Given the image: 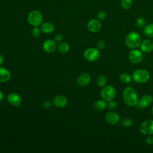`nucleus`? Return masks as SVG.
Segmentation results:
<instances>
[{"instance_id": "f257e3e1", "label": "nucleus", "mask_w": 153, "mask_h": 153, "mask_svg": "<svg viewBox=\"0 0 153 153\" xmlns=\"http://www.w3.org/2000/svg\"><path fill=\"white\" fill-rule=\"evenodd\" d=\"M123 99L126 104L129 106H136L139 101L136 91L130 86L127 87L124 89Z\"/></svg>"}, {"instance_id": "f03ea898", "label": "nucleus", "mask_w": 153, "mask_h": 153, "mask_svg": "<svg viewBox=\"0 0 153 153\" xmlns=\"http://www.w3.org/2000/svg\"><path fill=\"white\" fill-rule=\"evenodd\" d=\"M126 45L130 49H135L140 46L141 38L140 35L135 31L129 32L125 39Z\"/></svg>"}, {"instance_id": "7ed1b4c3", "label": "nucleus", "mask_w": 153, "mask_h": 153, "mask_svg": "<svg viewBox=\"0 0 153 153\" xmlns=\"http://www.w3.org/2000/svg\"><path fill=\"white\" fill-rule=\"evenodd\" d=\"M132 78L134 82L139 84L146 82L150 78L149 72L144 69L135 70L132 74Z\"/></svg>"}, {"instance_id": "20e7f679", "label": "nucleus", "mask_w": 153, "mask_h": 153, "mask_svg": "<svg viewBox=\"0 0 153 153\" xmlns=\"http://www.w3.org/2000/svg\"><path fill=\"white\" fill-rule=\"evenodd\" d=\"M43 16L42 13L37 10L31 11L27 16L29 23L33 26H39L42 23Z\"/></svg>"}, {"instance_id": "39448f33", "label": "nucleus", "mask_w": 153, "mask_h": 153, "mask_svg": "<svg viewBox=\"0 0 153 153\" xmlns=\"http://www.w3.org/2000/svg\"><path fill=\"white\" fill-rule=\"evenodd\" d=\"M115 88L112 85H109L103 87L100 92V95L102 99L106 102L113 100L115 97Z\"/></svg>"}, {"instance_id": "423d86ee", "label": "nucleus", "mask_w": 153, "mask_h": 153, "mask_svg": "<svg viewBox=\"0 0 153 153\" xmlns=\"http://www.w3.org/2000/svg\"><path fill=\"white\" fill-rule=\"evenodd\" d=\"M100 56L99 50L96 48H89L84 53V58L90 62L97 60Z\"/></svg>"}, {"instance_id": "0eeeda50", "label": "nucleus", "mask_w": 153, "mask_h": 153, "mask_svg": "<svg viewBox=\"0 0 153 153\" xmlns=\"http://www.w3.org/2000/svg\"><path fill=\"white\" fill-rule=\"evenodd\" d=\"M140 131L145 135L153 134V120H147L144 121L140 126Z\"/></svg>"}, {"instance_id": "6e6552de", "label": "nucleus", "mask_w": 153, "mask_h": 153, "mask_svg": "<svg viewBox=\"0 0 153 153\" xmlns=\"http://www.w3.org/2000/svg\"><path fill=\"white\" fill-rule=\"evenodd\" d=\"M128 57L129 60L132 63L137 64L142 60L143 54L140 50L135 48L131 49V50L128 53Z\"/></svg>"}, {"instance_id": "1a4fd4ad", "label": "nucleus", "mask_w": 153, "mask_h": 153, "mask_svg": "<svg viewBox=\"0 0 153 153\" xmlns=\"http://www.w3.org/2000/svg\"><path fill=\"white\" fill-rule=\"evenodd\" d=\"M153 102V97L150 94H145L141 97L138 101L137 106L139 108H145L149 106Z\"/></svg>"}, {"instance_id": "9d476101", "label": "nucleus", "mask_w": 153, "mask_h": 153, "mask_svg": "<svg viewBox=\"0 0 153 153\" xmlns=\"http://www.w3.org/2000/svg\"><path fill=\"white\" fill-rule=\"evenodd\" d=\"M8 102L13 106H20L22 102L21 96L16 93H11L7 96Z\"/></svg>"}, {"instance_id": "9b49d317", "label": "nucleus", "mask_w": 153, "mask_h": 153, "mask_svg": "<svg viewBox=\"0 0 153 153\" xmlns=\"http://www.w3.org/2000/svg\"><path fill=\"white\" fill-rule=\"evenodd\" d=\"M105 120L109 124L112 125H115L119 123L120 117L118 113L111 111L106 114Z\"/></svg>"}, {"instance_id": "f8f14e48", "label": "nucleus", "mask_w": 153, "mask_h": 153, "mask_svg": "<svg viewBox=\"0 0 153 153\" xmlns=\"http://www.w3.org/2000/svg\"><path fill=\"white\" fill-rule=\"evenodd\" d=\"M87 28L91 32H97L101 29V23L97 19H91L87 23Z\"/></svg>"}, {"instance_id": "ddd939ff", "label": "nucleus", "mask_w": 153, "mask_h": 153, "mask_svg": "<svg viewBox=\"0 0 153 153\" xmlns=\"http://www.w3.org/2000/svg\"><path fill=\"white\" fill-rule=\"evenodd\" d=\"M42 47L44 50L48 53L54 52L57 48L56 41L51 39H47L43 43Z\"/></svg>"}, {"instance_id": "4468645a", "label": "nucleus", "mask_w": 153, "mask_h": 153, "mask_svg": "<svg viewBox=\"0 0 153 153\" xmlns=\"http://www.w3.org/2000/svg\"><path fill=\"white\" fill-rule=\"evenodd\" d=\"M140 48L143 53H150L153 50V41L151 39H145L141 42Z\"/></svg>"}, {"instance_id": "2eb2a0df", "label": "nucleus", "mask_w": 153, "mask_h": 153, "mask_svg": "<svg viewBox=\"0 0 153 153\" xmlns=\"http://www.w3.org/2000/svg\"><path fill=\"white\" fill-rule=\"evenodd\" d=\"M91 80L90 75L87 73H83L81 74L77 78V84L81 87L87 85Z\"/></svg>"}, {"instance_id": "dca6fc26", "label": "nucleus", "mask_w": 153, "mask_h": 153, "mask_svg": "<svg viewBox=\"0 0 153 153\" xmlns=\"http://www.w3.org/2000/svg\"><path fill=\"white\" fill-rule=\"evenodd\" d=\"M54 105L58 108H63L66 106L68 100L66 97L62 95L56 96L53 100Z\"/></svg>"}, {"instance_id": "f3484780", "label": "nucleus", "mask_w": 153, "mask_h": 153, "mask_svg": "<svg viewBox=\"0 0 153 153\" xmlns=\"http://www.w3.org/2000/svg\"><path fill=\"white\" fill-rule=\"evenodd\" d=\"M11 77V72L7 69L0 66V82L8 81Z\"/></svg>"}, {"instance_id": "a211bd4d", "label": "nucleus", "mask_w": 153, "mask_h": 153, "mask_svg": "<svg viewBox=\"0 0 153 153\" xmlns=\"http://www.w3.org/2000/svg\"><path fill=\"white\" fill-rule=\"evenodd\" d=\"M54 30V25L49 22L42 23L41 25V30L45 33H52Z\"/></svg>"}, {"instance_id": "6ab92c4d", "label": "nucleus", "mask_w": 153, "mask_h": 153, "mask_svg": "<svg viewBox=\"0 0 153 153\" xmlns=\"http://www.w3.org/2000/svg\"><path fill=\"white\" fill-rule=\"evenodd\" d=\"M94 108L98 111H103L107 108V103L103 99L97 100L94 104Z\"/></svg>"}, {"instance_id": "aec40b11", "label": "nucleus", "mask_w": 153, "mask_h": 153, "mask_svg": "<svg viewBox=\"0 0 153 153\" xmlns=\"http://www.w3.org/2000/svg\"><path fill=\"white\" fill-rule=\"evenodd\" d=\"M143 33L148 38L153 37V23H149L144 27Z\"/></svg>"}, {"instance_id": "412c9836", "label": "nucleus", "mask_w": 153, "mask_h": 153, "mask_svg": "<svg viewBox=\"0 0 153 153\" xmlns=\"http://www.w3.org/2000/svg\"><path fill=\"white\" fill-rule=\"evenodd\" d=\"M58 50L62 53H66L69 51L70 49L69 45L66 42H62L57 45Z\"/></svg>"}, {"instance_id": "4be33fe9", "label": "nucleus", "mask_w": 153, "mask_h": 153, "mask_svg": "<svg viewBox=\"0 0 153 153\" xmlns=\"http://www.w3.org/2000/svg\"><path fill=\"white\" fill-rule=\"evenodd\" d=\"M132 76L127 73H122L120 76V80L123 84H128L131 82Z\"/></svg>"}, {"instance_id": "5701e85b", "label": "nucleus", "mask_w": 153, "mask_h": 153, "mask_svg": "<svg viewBox=\"0 0 153 153\" xmlns=\"http://www.w3.org/2000/svg\"><path fill=\"white\" fill-rule=\"evenodd\" d=\"M120 4L124 10H127L132 7L133 0H120Z\"/></svg>"}, {"instance_id": "b1692460", "label": "nucleus", "mask_w": 153, "mask_h": 153, "mask_svg": "<svg viewBox=\"0 0 153 153\" xmlns=\"http://www.w3.org/2000/svg\"><path fill=\"white\" fill-rule=\"evenodd\" d=\"M107 82V79L104 76V75H99L98 76V77L96 79V83L97 85L99 87H103L105 86Z\"/></svg>"}, {"instance_id": "393cba45", "label": "nucleus", "mask_w": 153, "mask_h": 153, "mask_svg": "<svg viewBox=\"0 0 153 153\" xmlns=\"http://www.w3.org/2000/svg\"><path fill=\"white\" fill-rule=\"evenodd\" d=\"M121 123L122 126L125 127H130L132 126V124L133 123V121L130 118L126 117V118H124L121 120Z\"/></svg>"}, {"instance_id": "a878e982", "label": "nucleus", "mask_w": 153, "mask_h": 153, "mask_svg": "<svg viewBox=\"0 0 153 153\" xmlns=\"http://www.w3.org/2000/svg\"><path fill=\"white\" fill-rule=\"evenodd\" d=\"M136 25L139 28H143L146 25V20L144 17H139L136 20Z\"/></svg>"}, {"instance_id": "bb28decb", "label": "nucleus", "mask_w": 153, "mask_h": 153, "mask_svg": "<svg viewBox=\"0 0 153 153\" xmlns=\"http://www.w3.org/2000/svg\"><path fill=\"white\" fill-rule=\"evenodd\" d=\"M41 30L38 26H33L31 30V34L33 37H38L40 35Z\"/></svg>"}, {"instance_id": "cd10ccee", "label": "nucleus", "mask_w": 153, "mask_h": 153, "mask_svg": "<svg viewBox=\"0 0 153 153\" xmlns=\"http://www.w3.org/2000/svg\"><path fill=\"white\" fill-rule=\"evenodd\" d=\"M107 107L108 108L111 110V111H113L114 109H115L117 107V104L115 102L113 101L112 100H110V101H108V103H107Z\"/></svg>"}, {"instance_id": "c85d7f7f", "label": "nucleus", "mask_w": 153, "mask_h": 153, "mask_svg": "<svg viewBox=\"0 0 153 153\" xmlns=\"http://www.w3.org/2000/svg\"><path fill=\"white\" fill-rule=\"evenodd\" d=\"M106 13L105 11L104 10H101L100 11H99L98 14H97V18L100 20H104L106 18Z\"/></svg>"}, {"instance_id": "c756f323", "label": "nucleus", "mask_w": 153, "mask_h": 153, "mask_svg": "<svg viewBox=\"0 0 153 153\" xmlns=\"http://www.w3.org/2000/svg\"><path fill=\"white\" fill-rule=\"evenodd\" d=\"M105 42L102 40H99L97 42L96 44V48H97L99 50H103V48L105 47Z\"/></svg>"}, {"instance_id": "7c9ffc66", "label": "nucleus", "mask_w": 153, "mask_h": 153, "mask_svg": "<svg viewBox=\"0 0 153 153\" xmlns=\"http://www.w3.org/2000/svg\"><path fill=\"white\" fill-rule=\"evenodd\" d=\"M54 41H55L56 42H60V41L62 40V39H63V36H62V35L61 33H57V34H56V35H54Z\"/></svg>"}, {"instance_id": "2f4dec72", "label": "nucleus", "mask_w": 153, "mask_h": 153, "mask_svg": "<svg viewBox=\"0 0 153 153\" xmlns=\"http://www.w3.org/2000/svg\"><path fill=\"white\" fill-rule=\"evenodd\" d=\"M146 143L148 145H152L153 144V137L149 136L146 139Z\"/></svg>"}, {"instance_id": "473e14b6", "label": "nucleus", "mask_w": 153, "mask_h": 153, "mask_svg": "<svg viewBox=\"0 0 153 153\" xmlns=\"http://www.w3.org/2000/svg\"><path fill=\"white\" fill-rule=\"evenodd\" d=\"M43 106L45 108H48L51 107V103L49 101H45L44 102V103H43Z\"/></svg>"}, {"instance_id": "72a5a7b5", "label": "nucleus", "mask_w": 153, "mask_h": 153, "mask_svg": "<svg viewBox=\"0 0 153 153\" xmlns=\"http://www.w3.org/2000/svg\"><path fill=\"white\" fill-rule=\"evenodd\" d=\"M4 98V94L2 91L0 90V102H1Z\"/></svg>"}, {"instance_id": "f704fd0d", "label": "nucleus", "mask_w": 153, "mask_h": 153, "mask_svg": "<svg viewBox=\"0 0 153 153\" xmlns=\"http://www.w3.org/2000/svg\"><path fill=\"white\" fill-rule=\"evenodd\" d=\"M4 61V56L1 54H0V66H1L3 64Z\"/></svg>"}, {"instance_id": "c9c22d12", "label": "nucleus", "mask_w": 153, "mask_h": 153, "mask_svg": "<svg viewBox=\"0 0 153 153\" xmlns=\"http://www.w3.org/2000/svg\"><path fill=\"white\" fill-rule=\"evenodd\" d=\"M151 111H152V115H153V106H152V110H151Z\"/></svg>"}]
</instances>
